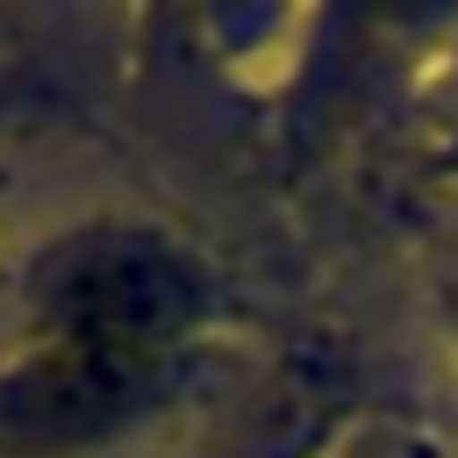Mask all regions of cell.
Listing matches in <instances>:
<instances>
[{"mask_svg": "<svg viewBox=\"0 0 458 458\" xmlns=\"http://www.w3.org/2000/svg\"><path fill=\"white\" fill-rule=\"evenodd\" d=\"M208 308V272L165 229H72L36 265V336H100L136 351H179Z\"/></svg>", "mask_w": 458, "mask_h": 458, "instance_id": "cell-1", "label": "cell"}, {"mask_svg": "<svg viewBox=\"0 0 458 458\" xmlns=\"http://www.w3.org/2000/svg\"><path fill=\"white\" fill-rule=\"evenodd\" d=\"M172 351L100 344V336H36L0 372V451L57 458L114 437L165 386Z\"/></svg>", "mask_w": 458, "mask_h": 458, "instance_id": "cell-2", "label": "cell"}]
</instances>
